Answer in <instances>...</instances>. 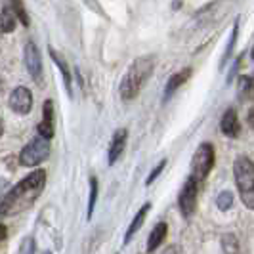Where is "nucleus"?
I'll list each match as a JSON object with an SVG mask.
<instances>
[{"mask_svg": "<svg viewBox=\"0 0 254 254\" xmlns=\"http://www.w3.org/2000/svg\"><path fill=\"white\" fill-rule=\"evenodd\" d=\"M44 186H46V172L42 168L31 172L4 195V199L0 201V214L13 216V214H19L27 208H31L40 197Z\"/></svg>", "mask_w": 254, "mask_h": 254, "instance_id": "obj_1", "label": "nucleus"}, {"mask_svg": "<svg viewBox=\"0 0 254 254\" xmlns=\"http://www.w3.org/2000/svg\"><path fill=\"white\" fill-rule=\"evenodd\" d=\"M153 69H155V56H141L130 64L128 71L121 80V86H119L121 98L125 102H132L140 96L143 84L153 75Z\"/></svg>", "mask_w": 254, "mask_h": 254, "instance_id": "obj_2", "label": "nucleus"}, {"mask_svg": "<svg viewBox=\"0 0 254 254\" xmlns=\"http://www.w3.org/2000/svg\"><path fill=\"white\" fill-rule=\"evenodd\" d=\"M233 176H235V184H237V190L241 193L243 204L253 210L254 208V165L253 161L241 155L235 159L233 163Z\"/></svg>", "mask_w": 254, "mask_h": 254, "instance_id": "obj_3", "label": "nucleus"}, {"mask_svg": "<svg viewBox=\"0 0 254 254\" xmlns=\"http://www.w3.org/2000/svg\"><path fill=\"white\" fill-rule=\"evenodd\" d=\"M214 161H216V151H214V145L208 143V141H203L197 151L191 159V178L195 182H203L208 172L212 170L214 166Z\"/></svg>", "mask_w": 254, "mask_h": 254, "instance_id": "obj_4", "label": "nucleus"}, {"mask_svg": "<svg viewBox=\"0 0 254 254\" xmlns=\"http://www.w3.org/2000/svg\"><path fill=\"white\" fill-rule=\"evenodd\" d=\"M50 155V141L44 138H35L33 141H29L25 147L19 153V165L21 166H38L40 163H44Z\"/></svg>", "mask_w": 254, "mask_h": 254, "instance_id": "obj_5", "label": "nucleus"}, {"mask_svg": "<svg viewBox=\"0 0 254 254\" xmlns=\"http://www.w3.org/2000/svg\"><path fill=\"white\" fill-rule=\"evenodd\" d=\"M197 193H199V182H195V180L190 176V178L186 180V184H184V188H182V193H180V199H178L180 212H182L184 218L193 216V212H195V208H197Z\"/></svg>", "mask_w": 254, "mask_h": 254, "instance_id": "obj_6", "label": "nucleus"}, {"mask_svg": "<svg viewBox=\"0 0 254 254\" xmlns=\"http://www.w3.org/2000/svg\"><path fill=\"white\" fill-rule=\"evenodd\" d=\"M23 64H25L27 73L33 76L37 84H42V58L40 50L37 48L35 42H27L23 50Z\"/></svg>", "mask_w": 254, "mask_h": 254, "instance_id": "obj_7", "label": "nucleus"}, {"mask_svg": "<svg viewBox=\"0 0 254 254\" xmlns=\"http://www.w3.org/2000/svg\"><path fill=\"white\" fill-rule=\"evenodd\" d=\"M8 105H10V109H12L13 113L29 115L31 109H33V94H31V90L25 88V86H17L10 94Z\"/></svg>", "mask_w": 254, "mask_h": 254, "instance_id": "obj_8", "label": "nucleus"}, {"mask_svg": "<svg viewBox=\"0 0 254 254\" xmlns=\"http://www.w3.org/2000/svg\"><path fill=\"white\" fill-rule=\"evenodd\" d=\"M127 140H128V132L127 128H119L111 138V145H109V153H107V163L113 166L125 153V147H127Z\"/></svg>", "mask_w": 254, "mask_h": 254, "instance_id": "obj_9", "label": "nucleus"}, {"mask_svg": "<svg viewBox=\"0 0 254 254\" xmlns=\"http://www.w3.org/2000/svg\"><path fill=\"white\" fill-rule=\"evenodd\" d=\"M38 136L50 141L54 138V102L46 100L42 105V121L38 125Z\"/></svg>", "mask_w": 254, "mask_h": 254, "instance_id": "obj_10", "label": "nucleus"}, {"mask_svg": "<svg viewBox=\"0 0 254 254\" xmlns=\"http://www.w3.org/2000/svg\"><path fill=\"white\" fill-rule=\"evenodd\" d=\"M220 130L224 136L228 138H237L239 132H241V123H239V117L235 109H228L226 113L222 115V121H220Z\"/></svg>", "mask_w": 254, "mask_h": 254, "instance_id": "obj_11", "label": "nucleus"}, {"mask_svg": "<svg viewBox=\"0 0 254 254\" xmlns=\"http://www.w3.org/2000/svg\"><path fill=\"white\" fill-rule=\"evenodd\" d=\"M190 76H191V69H190V67H186V69H182V71H178V73H174V75L166 80L165 102H166V100H170V98H172V94H174L180 86H184V84L190 80Z\"/></svg>", "mask_w": 254, "mask_h": 254, "instance_id": "obj_12", "label": "nucleus"}, {"mask_svg": "<svg viewBox=\"0 0 254 254\" xmlns=\"http://www.w3.org/2000/svg\"><path fill=\"white\" fill-rule=\"evenodd\" d=\"M50 50V58L56 62V65H58V69L62 71V76H64V84L65 88H67V94L71 96L73 94V76H71V71H69V65H67V62H65V58L62 56V54H58V50H54V48H48Z\"/></svg>", "mask_w": 254, "mask_h": 254, "instance_id": "obj_13", "label": "nucleus"}, {"mask_svg": "<svg viewBox=\"0 0 254 254\" xmlns=\"http://www.w3.org/2000/svg\"><path fill=\"white\" fill-rule=\"evenodd\" d=\"M149 210H151V203H143L141 204V208L136 212V216H134V220L130 222V226H128L127 229V235H125V243H130L132 241V237L136 235V231L143 226V222H145V218H147V214H149Z\"/></svg>", "mask_w": 254, "mask_h": 254, "instance_id": "obj_14", "label": "nucleus"}, {"mask_svg": "<svg viewBox=\"0 0 254 254\" xmlns=\"http://www.w3.org/2000/svg\"><path fill=\"white\" fill-rule=\"evenodd\" d=\"M166 233H168V226H166L165 222H159V224L153 228L151 235H149V241H147V253L157 251V249L163 245Z\"/></svg>", "mask_w": 254, "mask_h": 254, "instance_id": "obj_15", "label": "nucleus"}, {"mask_svg": "<svg viewBox=\"0 0 254 254\" xmlns=\"http://www.w3.org/2000/svg\"><path fill=\"white\" fill-rule=\"evenodd\" d=\"M15 23H17V19H15L13 12L10 10V6L4 4L2 12H0V33H12L15 29Z\"/></svg>", "mask_w": 254, "mask_h": 254, "instance_id": "obj_16", "label": "nucleus"}, {"mask_svg": "<svg viewBox=\"0 0 254 254\" xmlns=\"http://www.w3.org/2000/svg\"><path fill=\"white\" fill-rule=\"evenodd\" d=\"M8 6H10V10H12L13 15H15V19H19V23L23 27H29L31 19H29V13H27V10H25L23 0H8Z\"/></svg>", "mask_w": 254, "mask_h": 254, "instance_id": "obj_17", "label": "nucleus"}, {"mask_svg": "<svg viewBox=\"0 0 254 254\" xmlns=\"http://www.w3.org/2000/svg\"><path fill=\"white\" fill-rule=\"evenodd\" d=\"M222 251L226 254H239V241L233 233H226L222 237Z\"/></svg>", "mask_w": 254, "mask_h": 254, "instance_id": "obj_18", "label": "nucleus"}, {"mask_svg": "<svg viewBox=\"0 0 254 254\" xmlns=\"http://www.w3.org/2000/svg\"><path fill=\"white\" fill-rule=\"evenodd\" d=\"M216 206L222 210V212H226V210H229L231 206H233V193L231 191H220L216 197Z\"/></svg>", "mask_w": 254, "mask_h": 254, "instance_id": "obj_19", "label": "nucleus"}, {"mask_svg": "<svg viewBox=\"0 0 254 254\" xmlns=\"http://www.w3.org/2000/svg\"><path fill=\"white\" fill-rule=\"evenodd\" d=\"M96 201H98V180L96 176L90 178V199H88V220L94 214V208H96Z\"/></svg>", "mask_w": 254, "mask_h": 254, "instance_id": "obj_20", "label": "nucleus"}, {"mask_svg": "<svg viewBox=\"0 0 254 254\" xmlns=\"http://www.w3.org/2000/svg\"><path fill=\"white\" fill-rule=\"evenodd\" d=\"M251 90H253V78L251 76H239V96L241 98L251 96Z\"/></svg>", "mask_w": 254, "mask_h": 254, "instance_id": "obj_21", "label": "nucleus"}, {"mask_svg": "<svg viewBox=\"0 0 254 254\" xmlns=\"http://www.w3.org/2000/svg\"><path fill=\"white\" fill-rule=\"evenodd\" d=\"M165 166H166V159H163V161H161V163H159V165H157V166H155V168L151 170V174L147 176V180H145V186H151L153 182H155V180L159 178V174H161V172L165 170Z\"/></svg>", "mask_w": 254, "mask_h": 254, "instance_id": "obj_22", "label": "nucleus"}, {"mask_svg": "<svg viewBox=\"0 0 254 254\" xmlns=\"http://www.w3.org/2000/svg\"><path fill=\"white\" fill-rule=\"evenodd\" d=\"M237 33H239V21H235V25H233V33H231V40H229V46L226 54H224V60H222V64L228 60L229 56H231V50H233V46H235V42H237Z\"/></svg>", "mask_w": 254, "mask_h": 254, "instance_id": "obj_23", "label": "nucleus"}, {"mask_svg": "<svg viewBox=\"0 0 254 254\" xmlns=\"http://www.w3.org/2000/svg\"><path fill=\"white\" fill-rule=\"evenodd\" d=\"M21 254H35V241L33 237H25L21 243Z\"/></svg>", "mask_w": 254, "mask_h": 254, "instance_id": "obj_24", "label": "nucleus"}, {"mask_svg": "<svg viewBox=\"0 0 254 254\" xmlns=\"http://www.w3.org/2000/svg\"><path fill=\"white\" fill-rule=\"evenodd\" d=\"M6 235H8V229H6V226H2V224H0V241H4V239H6Z\"/></svg>", "mask_w": 254, "mask_h": 254, "instance_id": "obj_25", "label": "nucleus"}, {"mask_svg": "<svg viewBox=\"0 0 254 254\" xmlns=\"http://www.w3.org/2000/svg\"><path fill=\"white\" fill-rule=\"evenodd\" d=\"M249 123H251V127H254V111L251 109V113H249Z\"/></svg>", "mask_w": 254, "mask_h": 254, "instance_id": "obj_26", "label": "nucleus"}, {"mask_svg": "<svg viewBox=\"0 0 254 254\" xmlns=\"http://www.w3.org/2000/svg\"><path fill=\"white\" fill-rule=\"evenodd\" d=\"M2 132H4V128H2V119H0V136H2Z\"/></svg>", "mask_w": 254, "mask_h": 254, "instance_id": "obj_27", "label": "nucleus"}, {"mask_svg": "<svg viewBox=\"0 0 254 254\" xmlns=\"http://www.w3.org/2000/svg\"><path fill=\"white\" fill-rule=\"evenodd\" d=\"M0 84H2V80H0Z\"/></svg>", "mask_w": 254, "mask_h": 254, "instance_id": "obj_28", "label": "nucleus"}]
</instances>
